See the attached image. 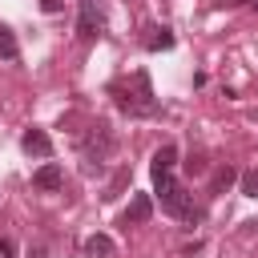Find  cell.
I'll return each instance as SVG.
<instances>
[{"label": "cell", "instance_id": "11", "mask_svg": "<svg viewBox=\"0 0 258 258\" xmlns=\"http://www.w3.org/2000/svg\"><path fill=\"white\" fill-rule=\"evenodd\" d=\"M145 48H153V52H161V48H173V32H169V28H149V36H145Z\"/></svg>", "mask_w": 258, "mask_h": 258}, {"label": "cell", "instance_id": "2", "mask_svg": "<svg viewBox=\"0 0 258 258\" xmlns=\"http://www.w3.org/2000/svg\"><path fill=\"white\" fill-rule=\"evenodd\" d=\"M129 81H133V89H137V93H129V89L113 85V97H117V105H121L125 113H133V117H145V113H153L157 105H153V89H149V77H145V73H133Z\"/></svg>", "mask_w": 258, "mask_h": 258}, {"label": "cell", "instance_id": "4", "mask_svg": "<svg viewBox=\"0 0 258 258\" xmlns=\"http://www.w3.org/2000/svg\"><path fill=\"white\" fill-rule=\"evenodd\" d=\"M149 214H153V198L149 194H133L125 214H121V226H141V222H149Z\"/></svg>", "mask_w": 258, "mask_h": 258}, {"label": "cell", "instance_id": "15", "mask_svg": "<svg viewBox=\"0 0 258 258\" xmlns=\"http://www.w3.org/2000/svg\"><path fill=\"white\" fill-rule=\"evenodd\" d=\"M16 254V246H12V238H0V258H12Z\"/></svg>", "mask_w": 258, "mask_h": 258}, {"label": "cell", "instance_id": "16", "mask_svg": "<svg viewBox=\"0 0 258 258\" xmlns=\"http://www.w3.org/2000/svg\"><path fill=\"white\" fill-rule=\"evenodd\" d=\"M40 8H44V12L52 16V12H60V0H40Z\"/></svg>", "mask_w": 258, "mask_h": 258}, {"label": "cell", "instance_id": "10", "mask_svg": "<svg viewBox=\"0 0 258 258\" xmlns=\"http://www.w3.org/2000/svg\"><path fill=\"white\" fill-rule=\"evenodd\" d=\"M16 56H20V44H16L12 28H8V24H0V60H16Z\"/></svg>", "mask_w": 258, "mask_h": 258}, {"label": "cell", "instance_id": "9", "mask_svg": "<svg viewBox=\"0 0 258 258\" xmlns=\"http://www.w3.org/2000/svg\"><path fill=\"white\" fill-rule=\"evenodd\" d=\"M173 165H177V145H161L153 153V173H173Z\"/></svg>", "mask_w": 258, "mask_h": 258}, {"label": "cell", "instance_id": "13", "mask_svg": "<svg viewBox=\"0 0 258 258\" xmlns=\"http://www.w3.org/2000/svg\"><path fill=\"white\" fill-rule=\"evenodd\" d=\"M234 181H238V173H234L230 165H222V169H218V177H214V189H218V194H226Z\"/></svg>", "mask_w": 258, "mask_h": 258}, {"label": "cell", "instance_id": "8", "mask_svg": "<svg viewBox=\"0 0 258 258\" xmlns=\"http://www.w3.org/2000/svg\"><path fill=\"white\" fill-rule=\"evenodd\" d=\"M85 258H117V246L109 234H93L85 238Z\"/></svg>", "mask_w": 258, "mask_h": 258}, {"label": "cell", "instance_id": "12", "mask_svg": "<svg viewBox=\"0 0 258 258\" xmlns=\"http://www.w3.org/2000/svg\"><path fill=\"white\" fill-rule=\"evenodd\" d=\"M181 165H185V173H189V177H202V173H206V169H210V165H206V157H202V153H189V157H185V161H181Z\"/></svg>", "mask_w": 258, "mask_h": 258}, {"label": "cell", "instance_id": "6", "mask_svg": "<svg viewBox=\"0 0 258 258\" xmlns=\"http://www.w3.org/2000/svg\"><path fill=\"white\" fill-rule=\"evenodd\" d=\"M32 185H36V189H48V194H52V189H60V185H64V169H60L56 161H44V165H40V169L32 173Z\"/></svg>", "mask_w": 258, "mask_h": 258}, {"label": "cell", "instance_id": "17", "mask_svg": "<svg viewBox=\"0 0 258 258\" xmlns=\"http://www.w3.org/2000/svg\"><path fill=\"white\" fill-rule=\"evenodd\" d=\"M28 258H44V246H36V250H28Z\"/></svg>", "mask_w": 258, "mask_h": 258}, {"label": "cell", "instance_id": "3", "mask_svg": "<svg viewBox=\"0 0 258 258\" xmlns=\"http://www.w3.org/2000/svg\"><path fill=\"white\" fill-rule=\"evenodd\" d=\"M101 28H105V12L97 8V0H81V12H77V36H81V40H93Z\"/></svg>", "mask_w": 258, "mask_h": 258}, {"label": "cell", "instance_id": "7", "mask_svg": "<svg viewBox=\"0 0 258 258\" xmlns=\"http://www.w3.org/2000/svg\"><path fill=\"white\" fill-rule=\"evenodd\" d=\"M109 149H113V133H109V125H105V121H97V125H93V133H89V157L97 153V161H101Z\"/></svg>", "mask_w": 258, "mask_h": 258}, {"label": "cell", "instance_id": "5", "mask_svg": "<svg viewBox=\"0 0 258 258\" xmlns=\"http://www.w3.org/2000/svg\"><path fill=\"white\" fill-rule=\"evenodd\" d=\"M20 149L28 153V157H48L52 153V137L44 133V129H24V137H20Z\"/></svg>", "mask_w": 258, "mask_h": 258}, {"label": "cell", "instance_id": "14", "mask_svg": "<svg viewBox=\"0 0 258 258\" xmlns=\"http://www.w3.org/2000/svg\"><path fill=\"white\" fill-rule=\"evenodd\" d=\"M242 194H246V198H258V169L242 173Z\"/></svg>", "mask_w": 258, "mask_h": 258}, {"label": "cell", "instance_id": "1", "mask_svg": "<svg viewBox=\"0 0 258 258\" xmlns=\"http://www.w3.org/2000/svg\"><path fill=\"white\" fill-rule=\"evenodd\" d=\"M153 194H157V202H161V210H165V214L185 218V222H194V218H198V210H194L189 194L173 181V173H153Z\"/></svg>", "mask_w": 258, "mask_h": 258}]
</instances>
